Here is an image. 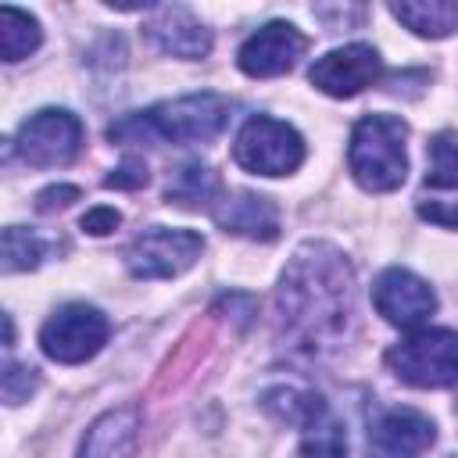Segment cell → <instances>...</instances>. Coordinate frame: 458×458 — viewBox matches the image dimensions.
I'll return each mask as SVG.
<instances>
[{"label": "cell", "instance_id": "6da1fadb", "mask_svg": "<svg viewBox=\"0 0 458 458\" xmlns=\"http://www.w3.org/2000/svg\"><path fill=\"white\" fill-rule=\"evenodd\" d=\"M354 315V276L329 243H304L290 258L276 290V329L293 351L322 354L336 347Z\"/></svg>", "mask_w": 458, "mask_h": 458}, {"label": "cell", "instance_id": "7a4b0ae2", "mask_svg": "<svg viewBox=\"0 0 458 458\" xmlns=\"http://www.w3.org/2000/svg\"><path fill=\"white\" fill-rule=\"evenodd\" d=\"M233 104L222 93H190L179 100H161L147 111L125 114L107 129V140H125V143H175V147H193V143H211L225 122H229Z\"/></svg>", "mask_w": 458, "mask_h": 458}, {"label": "cell", "instance_id": "3957f363", "mask_svg": "<svg viewBox=\"0 0 458 458\" xmlns=\"http://www.w3.org/2000/svg\"><path fill=\"white\" fill-rule=\"evenodd\" d=\"M408 122L397 114H361L351 129L347 165L361 190L390 193L408 175Z\"/></svg>", "mask_w": 458, "mask_h": 458}, {"label": "cell", "instance_id": "277c9868", "mask_svg": "<svg viewBox=\"0 0 458 458\" xmlns=\"http://www.w3.org/2000/svg\"><path fill=\"white\" fill-rule=\"evenodd\" d=\"M390 372L419 390H440L458 383V333L454 329H415L386 351Z\"/></svg>", "mask_w": 458, "mask_h": 458}, {"label": "cell", "instance_id": "5b68a950", "mask_svg": "<svg viewBox=\"0 0 458 458\" xmlns=\"http://www.w3.org/2000/svg\"><path fill=\"white\" fill-rule=\"evenodd\" d=\"M233 161L250 175H290L304 161V140L272 114H250L236 132Z\"/></svg>", "mask_w": 458, "mask_h": 458}, {"label": "cell", "instance_id": "8992f818", "mask_svg": "<svg viewBox=\"0 0 458 458\" xmlns=\"http://www.w3.org/2000/svg\"><path fill=\"white\" fill-rule=\"evenodd\" d=\"M111 336V322L100 308L93 304H82V301H72L64 308H57L43 329H39V347L50 361H61V365H82L89 361Z\"/></svg>", "mask_w": 458, "mask_h": 458}, {"label": "cell", "instance_id": "52a82bcc", "mask_svg": "<svg viewBox=\"0 0 458 458\" xmlns=\"http://www.w3.org/2000/svg\"><path fill=\"white\" fill-rule=\"evenodd\" d=\"M82 122L64 107H43L21 122L14 136V150L32 168H57L79 157L82 150Z\"/></svg>", "mask_w": 458, "mask_h": 458}, {"label": "cell", "instance_id": "ba28073f", "mask_svg": "<svg viewBox=\"0 0 458 458\" xmlns=\"http://www.w3.org/2000/svg\"><path fill=\"white\" fill-rule=\"evenodd\" d=\"M204 250V236L193 229H168V225H150L143 229L129 250L125 265L136 279H172L186 272Z\"/></svg>", "mask_w": 458, "mask_h": 458}, {"label": "cell", "instance_id": "9c48e42d", "mask_svg": "<svg viewBox=\"0 0 458 458\" xmlns=\"http://www.w3.org/2000/svg\"><path fill=\"white\" fill-rule=\"evenodd\" d=\"M437 440V426L419 408H379L369 419L365 447L369 458H422Z\"/></svg>", "mask_w": 458, "mask_h": 458}, {"label": "cell", "instance_id": "30bf717a", "mask_svg": "<svg viewBox=\"0 0 458 458\" xmlns=\"http://www.w3.org/2000/svg\"><path fill=\"white\" fill-rule=\"evenodd\" d=\"M429 168L419 190V218L458 229V140L451 132H437L429 140Z\"/></svg>", "mask_w": 458, "mask_h": 458}, {"label": "cell", "instance_id": "8fae6325", "mask_svg": "<svg viewBox=\"0 0 458 458\" xmlns=\"http://www.w3.org/2000/svg\"><path fill=\"white\" fill-rule=\"evenodd\" d=\"M383 75V61L369 43H347L336 47L329 54H322L311 68H308V82L315 89H322L326 97H358L361 89L376 86Z\"/></svg>", "mask_w": 458, "mask_h": 458}, {"label": "cell", "instance_id": "7c38bea8", "mask_svg": "<svg viewBox=\"0 0 458 458\" xmlns=\"http://www.w3.org/2000/svg\"><path fill=\"white\" fill-rule=\"evenodd\" d=\"M372 304H376V311L390 326L419 329L437 311V293H433V286L422 276L394 265V268H383L376 276V283H372Z\"/></svg>", "mask_w": 458, "mask_h": 458}, {"label": "cell", "instance_id": "4fadbf2b", "mask_svg": "<svg viewBox=\"0 0 458 458\" xmlns=\"http://www.w3.org/2000/svg\"><path fill=\"white\" fill-rule=\"evenodd\" d=\"M308 36L293 21H265L258 32H250L236 54V64L250 79H276L304 57Z\"/></svg>", "mask_w": 458, "mask_h": 458}, {"label": "cell", "instance_id": "5bb4252c", "mask_svg": "<svg viewBox=\"0 0 458 458\" xmlns=\"http://www.w3.org/2000/svg\"><path fill=\"white\" fill-rule=\"evenodd\" d=\"M143 32L161 54H172L182 61H200L211 50V32L182 4H157L147 18Z\"/></svg>", "mask_w": 458, "mask_h": 458}, {"label": "cell", "instance_id": "9a60e30c", "mask_svg": "<svg viewBox=\"0 0 458 458\" xmlns=\"http://www.w3.org/2000/svg\"><path fill=\"white\" fill-rule=\"evenodd\" d=\"M215 222L225 233L247 236V240H276L279 236V211L268 197L250 193V190H229L218 197V204L211 208Z\"/></svg>", "mask_w": 458, "mask_h": 458}, {"label": "cell", "instance_id": "2e32d148", "mask_svg": "<svg viewBox=\"0 0 458 458\" xmlns=\"http://www.w3.org/2000/svg\"><path fill=\"white\" fill-rule=\"evenodd\" d=\"M140 437V411L136 404H122L104 411L82 437L79 458H132Z\"/></svg>", "mask_w": 458, "mask_h": 458}, {"label": "cell", "instance_id": "e0dca14e", "mask_svg": "<svg viewBox=\"0 0 458 458\" xmlns=\"http://www.w3.org/2000/svg\"><path fill=\"white\" fill-rule=\"evenodd\" d=\"M390 14L408 25L422 39H444L458 29V4L454 0H419V4H390Z\"/></svg>", "mask_w": 458, "mask_h": 458}, {"label": "cell", "instance_id": "ac0fdd59", "mask_svg": "<svg viewBox=\"0 0 458 458\" xmlns=\"http://www.w3.org/2000/svg\"><path fill=\"white\" fill-rule=\"evenodd\" d=\"M297 458H347V433L326 401L301 422V451Z\"/></svg>", "mask_w": 458, "mask_h": 458}, {"label": "cell", "instance_id": "d6986e66", "mask_svg": "<svg viewBox=\"0 0 458 458\" xmlns=\"http://www.w3.org/2000/svg\"><path fill=\"white\" fill-rule=\"evenodd\" d=\"M39 43H43L39 21H36L29 11L4 4V7H0V54H4V61L14 64V61L36 54Z\"/></svg>", "mask_w": 458, "mask_h": 458}, {"label": "cell", "instance_id": "ffe728a7", "mask_svg": "<svg viewBox=\"0 0 458 458\" xmlns=\"http://www.w3.org/2000/svg\"><path fill=\"white\" fill-rule=\"evenodd\" d=\"M222 197V182L208 165H186L179 168L175 182L168 186V204H182V208H215Z\"/></svg>", "mask_w": 458, "mask_h": 458}, {"label": "cell", "instance_id": "44dd1931", "mask_svg": "<svg viewBox=\"0 0 458 458\" xmlns=\"http://www.w3.org/2000/svg\"><path fill=\"white\" fill-rule=\"evenodd\" d=\"M43 254H47V243L36 233H29L21 225H7L4 229V272L36 268Z\"/></svg>", "mask_w": 458, "mask_h": 458}, {"label": "cell", "instance_id": "7402d4cb", "mask_svg": "<svg viewBox=\"0 0 458 458\" xmlns=\"http://www.w3.org/2000/svg\"><path fill=\"white\" fill-rule=\"evenodd\" d=\"M32 390H36V369L7 361L4 365V401L7 404H21V401H29Z\"/></svg>", "mask_w": 458, "mask_h": 458}, {"label": "cell", "instance_id": "603a6c76", "mask_svg": "<svg viewBox=\"0 0 458 458\" xmlns=\"http://www.w3.org/2000/svg\"><path fill=\"white\" fill-rule=\"evenodd\" d=\"M147 182V165L140 161V157H125L107 179H104V186H111V190H136V186H143Z\"/></svg>", "mask_w": 458, "mask_h": 458}, {"label": "cell", "instance_id": "cb8c5ba5", "mask_svg": "<svg viewBox=\"0 0 458 458\" xmlns=\"http://www.w3.org/2000/svg\"><path fill=\"white\" fill-rule=\"evenodd\" d=\"M118 222H122V215L114 211V208H89L86 215H82V229L86 233H93V236H104V233H111V229H118Z\"/></svg>", "mask_w": 458, "mask_h": 458}, {"label": "cell", "instance_id": "d4e9b609", "mask_svg": "<svg viewBox=\"0 0 458 458\" xmlns=\"http://www.w3.org/2000/svg\"><path fill=\"white\" fill-rule=\"evenodd\" d=\"M72 200H79V186H47L36 197V208L39 211H57V208H68Z\"/></svg>", "mask_w": 458, "mask_h": 458}]
</instances>
